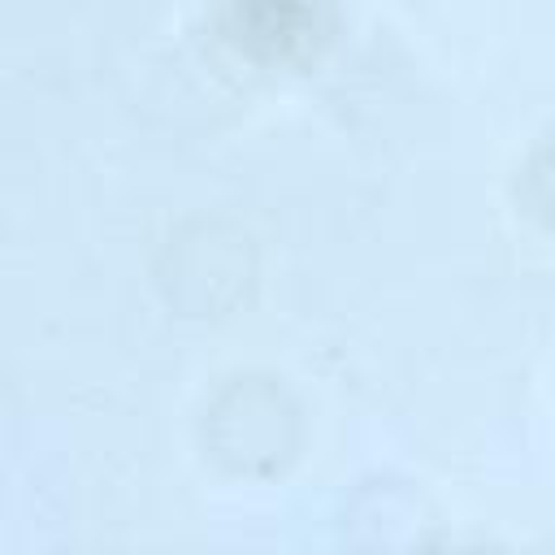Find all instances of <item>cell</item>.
<instances>
[{"mask_svg":"<svg viewBox=\"0 0 555 555\" xmlns=\"http://www.w3.org/2000/svg\"><path fill=\"white\" fill-rule=\"evenodd\" d=\"M533 182L542 186V195H538V208H542V212L555 221V147H551V152H546V156L533 165Z\"/></svg>","mask_w":555,"mask_h":555,"instance_id":"cell-2","label":"cell"},{"mask_svg":"<svg viewBox=\"0 0 555 555\" xmlns=\"http://www.w3.org/2000/svg\"><path fill=\"white\" fill-rule=\"evenodd\" d=\"M230 39L256 56H291L317 39V9L304 4H247L225 13Z\"/></svg>","mask_w":555,"mask_h":555,"instance_id":"cell-1","label":"cell"}]
</instances>
